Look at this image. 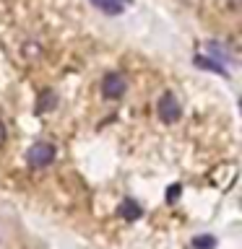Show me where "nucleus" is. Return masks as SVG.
Segmentation results:
<instances>
[{
  "label": "nucleus",
  "instance_id": "f257e3e1",
  "mask_svg": "<svg viewBox=\"0 0 242 249\" xmlns=\"http://www.w3.org/2000/svg\"><path fill=\"white\" fill-rule=\"evenodd\" d=\"M26 161H29V166H34V169L50 166V163L55 161V145H50V143H37V145H31L29 153H26Z\"/></svg>",
  "mask_w": 242,
  "mask_h": 249
},
{
  "label": "nucleus",
  "instance_id": "f03ea898",
  "mask_svg": "<svg viewBox=\"0 0 242 249\" xmlns=\"http://www.w3.org/2000/svg\"><path fill=\"white\" fill-rule=\"evenodd\" d=\"M125 89H128V83H125V78L120 73H107L104 81H101V93H104V99H120Z\"/></svg>",
  "mask_w": 242,
  "mask_h": 249
},
{
  "label": "nucleus",
  "instance_id": "7ed1b4c3",
  "mask_svg": "<svg viewBox=\"0 0 242 249\" xmlns=\"http://www.w3.org/2000/svg\"><path fill=\"white\" fill-rule=\"evenodd\" d=\"M156 112H159V120L161 122H177L180 120V104H177V99L172 96V93H164V96L159 99V104H156Z\"/></svg>",
  "mask_w": 242,
  "mask_h": 249
},
{
  "label": "nucleus",
  "instance_id": "20e7f679",
  "mask_svg": "<svg viewBox=\"0 0 242 249\" xmlns=\"http://www.w3.org/2000/svg\"><path fill=\"white\" fill-rule=\"evenodd\" d=\"M120 215L125 218V221H136V218L141 215L138 202H133V200H122V205H120Z\"/></svg>",
  "mask_w": 242,
  "mask_h": 249
},
{
  "label": "nucleus",
  "instance_id": "39448f33",
  "mask_svg": "<svg viewBox=\"0 0 242 249\" xmlns=\"http://www.w3.org/2000/svg\"><path fill=\"white\" fill-rule=\"evenodd\" d=\"M195 65H198V68H206V70H214V73H219V75H226L224 68H222V65H214V60H208V57H195Z\"/></svg>",
  "mask_w": 242,
  "mask_h": 249
},
{
  "label": "nucleus",
  "instance_id": "423d86ee",
  "mask_svg": "<svg viewBox=\"0 0 242 249\" xmlns=\"http://www.w3.org/2000/svg\"><path fill=\"white\" fill-rule=\"evenodd\" d=\"M55 107V93L52 91H44L42 96H39V112H47V109H52Z\"/></svg>",
  "mask_w": 242,
  "mask_h": 249
},
{
  "label": "nucleus",
  "instance_id": "0eeeda50",
  "mask_svg": "<svg viewBox=\"0 0 242 249\" xmlns=\"http://www.w3.org/2000/svg\"><path fill=\"white\" fill-rule=\"evenodd\" d=\"M193 247L195 249H214L216 247V239L214 236H195L193 239Z\"/></svg>",
  "mask_w": 242,
  "mask_h": 249
},
{
  "label": "nucleus",
  "instance_id": "6e6552de",
  "mask_svg": "<svg viewBox=\"0 0 242 249\" xmlns=\"http://www.w3.org/2000/svg\"><path fill=\"white\" fill-rule=\"evenodd\" d=\"M94 5L101 8L104 13H120V11H122V8L117 5V3H112V0H94Z\"/></svg>",
  "mask_w": 242,
  "mask_h": 249
},
{
  "label": "nucleus",
  "instance_id": "1a4fd4ad",
  "mask_svg": "<svg viewBox=\"0 0 242 249\" xmlns=\"http://www.w3.org/2000/svg\"><path fill=\"white\" fill-rule=\"evenodd\" d=\"M177 192H180V184H172V190H169V202L177 197Z\"/></svg>",
  "mask_w": 242,
  "mask_h": 249
},
{
  "label": "nucleus",
  "instance_id": "9d476101",
  "mask_svg": "<svg viewBox=\"0 0 242 249\" xmlns=\"http://www.w3.org/2000/svg\"><path fill=\"white\" fill-rule=\"evenodd\" d=\"M5 143V127H3V122H0V145Z\"/></svg>",
  "mask_w": 242,
  "mask_h": 249
}]
</instances>
